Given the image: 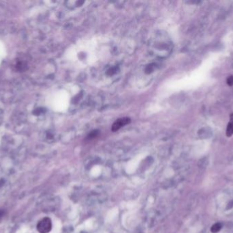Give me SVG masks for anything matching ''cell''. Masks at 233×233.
<instances>
[{"label":"cell","instance_id":"obj_3","mask_svg":"<svg viewBox=\"0 0 233 233\" xmlns=\"http://www.w3.org/2000/svg\"><path fill=\"white\" fill-rule=\"evenodd\" d=\"M233 134V114L230 116V122L228 124L226 129V135L228 137H230Z\"/></svg>","mask_w":233,"mask_h":233},{"label":"cell","instance_id":"obj_2","mask_svg":"<svg viewBox=\"0 0 233 233\" xmlns=\"http://www.w3.org/2000/svg\"><path fill=\"white\" fill-rule=\"evenodd\" d=\"M130 122V120L128 118H121V119L117 120L113 124V125H112V130L113 131H117V130H119L121 127H123L124 125H126V124L129 123Z\"/></svg>","mask_w":233,"mask_h":233},{"label":"cell","instance_id":"obj_4","mask_svg":"<svg viewBox=\"0 0 233 233\" xmlns=\"http://www.w3.org/2000/svg\"><path fill=\"white\" fill-rule=\"evenodd\" d=\"M221 228H222V225H221L220 223H216V224L213 225L212 227H211V231L213 233H217L220 230Z\"/></svg>","mask_w":233,"mask_h":233},{"label":"cell","instance_id":"obj_1","mask_svg":"<svg viewBox=\"0 0 233 233\" xmlns=\"http://www.w3.org/2000/svg\"><path fill=\"white\" fill-rule=\"evenodd\" d=\"M52 229V222L50 218H44L39 221L37 224V230L40 233H49Z\"/></svg>","mask_w":233,"mask_h":233},{"label":"cell","instance_id":"obj_5","mask_svg":"<svg viewBox=\"0 0 233 233\" xmlns=\"http://www.w3.org/2000/svg\"><path fill=\"white\" fill-rule=\"evenodd\" d=\"M3 215V211H0V218H1Z\"/></svg>","mask_w":233,"mask_h":233}]
</instances>
